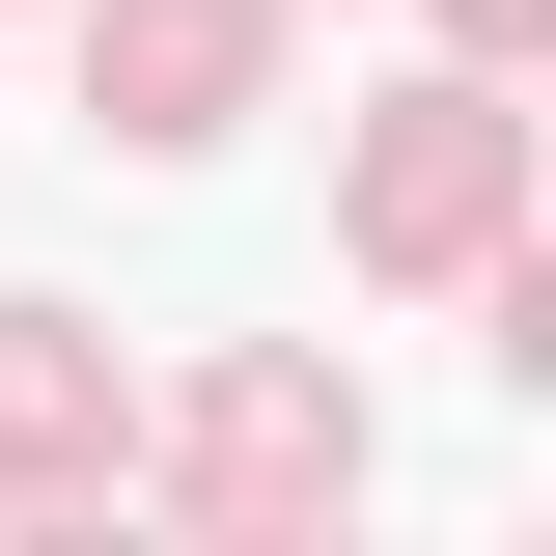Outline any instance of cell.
<instances>
[{"label": "cell", "mask_w": 556, "mask_h": 556, "mask_svg": "<svg viewBox=\"0 0 556 556\" xmlns=\"http://www.w3.org/2000/svg\"><path fill=\"white\" fill-rule=\"evenodd\" d=\"M501 167H529V139H501V84H417V112H390V167H362V251H390V278L501 251Z\"/></svg>", "instance_id": "6da1fadb"}, {"label": "cell", "mask_w": 556, "mask_h": 556, "mask_svg": "<svg viewBox=\"0 0 556 556\" xmlns=\"http://www.w3.org/2000/svg\"><path fill=\"white\" fill-rule=\"evenodd\" d=\"M251 28H278V0H112V28H84V84H112L139 139H223V112H251Z\"/></svg>", "instance_id": "7a4b0ae2"}]
</instances>
